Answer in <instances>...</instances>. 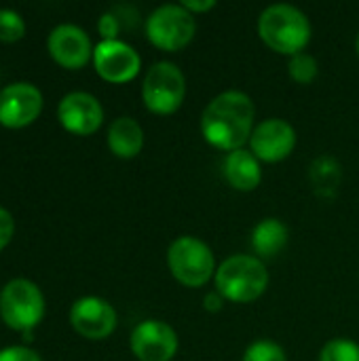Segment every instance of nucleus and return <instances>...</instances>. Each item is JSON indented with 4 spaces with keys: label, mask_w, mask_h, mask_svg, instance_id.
<instances>
[{
    "label": "nucleus",
    "mask_w": 359,
    "mask_h": 361,
    "mask_svg": "<svg viewBox=\"0 0 359 361\" xmlns=\"http://www.w3.org/2000/svg\"><path fill=\"white\" fill-rule=\"evenodd\" d=\"M256 127V106L243 91L229 89L218 93L201 114L203 140L222 150L233 152L243 148Z\"/></svg>",
    "instance_id": "f257e3e1"
},
{
    "label": "nucleus",
    "mask_w": 359,
    "mask_h": 361,
    "mask_svg": "<svg viewBox=\"0 0 359 361\" xmlns=\"http://www.w3.org/2000/svg\"><path fill=\"white\" fill-rule=\"evenodd\" d=\"M258 36L271 51L292 57L307 49L311 40V21L298 6L277 2L260 13Z\"/></svg>",
    "instance_id": "f03ea898"
},
{
    "label": "nucleus",
    "mask_w": 359,
    "mask_h": 361,
    "mask_svg": "<svg viewBox=\"0 0 359 361\" xmlns=\"http://www.w3.org/2000/svg\"><path fill=\"white\" fill-rule=\"evenodd\" d=\"M214 286L226 302L248 305L267 292L269 271L260 258L250 254H235L218 264Z\"/></svg>",
    "instance_id": "7ed1b4c3"
},
{
    "label": "nucleus",
    "mask_w": 359,
    "mask_h": 361,
    "mask_svg": "<svg viewBox=\"0 0 359 361\" xmlns=\"http://www.w3.org/2000/svg\"><path fill=\"white\" fill-rule=\"evenodd\" d=\"M167 269L184 288H203L216 275V256L212 247L193 235L174 239L167 247Z\"/></svg>",
    "instance_id": "20e7f679"
},
{
    "label": "nucleus",
    "mask_w": 359,
    "mask_h": 361,
    "mask_svg": "<svg viewBox=\"0 0 359 361\" xmlns=\"http://www.w3.org/2000/svg\"><path fill=\"white\" fill-rule=\"evenodd\" d=\"M44 311V296L30 279H11L0 292V317L4 326L15 332L34 330L42 322Z\"/></svg>",
    "instance_id": "39448f33"
},
{
    "label": "nucleus",
    "mask_w": 359,
    "mask_h": 361,
    "mask_svg": "<svg viewBox=\"0 0 359 361\" xmlns=\"http://www.w3.org/2000/svg\"><path fill=\"white\" fill-rule=\"evenodd\" d=\"M186 97L184 72L171 61H157L148 68L142 80V102L159 116H169L180 110Z\"/></svg>",
    "instance_id": "423d86ee"
},
{
    "label": "nucleus",
    "mask_w": 359,
    "mask_h": 361,
    "mask_svg": "<svg viewBox=\"0 0 359 361\" xmlns=\"http://www.w3.org/2000/svg\"><path fill=\"white\" fill-rule=\"evenodd\" d=\"M197 34L195 15L182 4H161L146 19V36L161 51L176 53L193 42Z\"/></svg>",
    "instance_id": "0eeeda50"
},
{
    "label": "nucleus",
    "mask_w": 359,
    "mask_h": 361,
    "mask_svg": "<svg viewBox=\"0 0 359 361\" xmlns=\"http://www.w3.org/2000/svg\"><path fill=\"white\" fill-rule=\"evenodd\" d=\"M93 66L104 80L112 85H123L138 76L142 68V57L131 44L121 38L99 40L93 49Z\"/></svg>",
    "instance_id": "6e6552de"
},
{
    "label": "nucleus",
    "mask_w": 359,
    "mask_h": 361,
    "mask_svg": "<svg viewBox=\"0 0 359 361\" xmlns=\"http://www.w3.org/2000/svg\"><path fill=\"white\" fill-rule=\"evenodd\" d=\"M42 93L36 85L17 80L0 89V125L21 129L32 125L42 112Z\"/></svg>",
    "instance_id": "1a4fd4ad"
},
{
    "label": "nucleus",
    "mask_w": 359,
    "mask_h": 361,
    "mask_svg": "<svg viewBox=\"0 0 359 361\" xmlns=\"http://www.w3.org/2000/svg\"><path fill=\"white\" fill-rule=\"evenodd\" d=\"M131 353L140 361H171L180 349L176 330L161 319H144L129 338Z\"/></svg>",
    "instance_id": "9d476101"
},
{
    "label": "nucleus",
    "mask_w": 359,
    "mask_h": 361,
    "mask_svg": "<svg viewBox=\"0 0 359 361\" xmlns=\"http://www.w3.org/2000/svg\"><path fill=\"white\" fill-rule=\"evenodd\" d=\"M248 146L260 163H279L294 152L296 129L284 118H264L256 123Z\"/></svg>",
    "instance_id": "9b49d317"
},
{
    "label": "nucleus",
    "mask_w": 359,
    "mask_h": 361,
    "mask_svg": "<svg viewBox=\"0 0 359 361\" xmlns=\"http://www.w3.org/2000/svg\"><path fill=\"white\" fill-rule=\"evenodd\" d=\"M114 307L99 296H83L70 307V326L87 341H106L116 330Z\"/></svg>",
    "instance_id": "f8f14e48"
},
{
    "label": "nucleus",
    "mask_w": 359,
    "mask_h": 361,
    "mask_svg": "<svg viewBox=\"0 0 359 361\" xmlns=\"http://www.w3.org/2000/svg\"><path fill=\"white\" fill-rule=\"evenodd\" d=\"M51 57L66 70H80L93 59V44L89 34L74 23H59L47 38Z\"/></svg>",
    "instance_id": "ddd939ff"
},
{
    "label": "nucleus",
    "mask_w": 359,
    "mask_h": 361,
    "mask_svg": "<svg viewBox=\"0 0 359 361\" xmlns=\"http://www.w3.org/2000/svg\"><path fill=\"white\" fill-rule=\"evenodd\" d=\"M57 118L66 131L74 135H91L104 123V108L95 95L87 91H72L61 97Z\"/></svg>",
    "instance_id": "4468645a"
},
{
    "label": "nucleus",
    "mask_w": 359,
    "mask_h": 361,
    "mask_svg": "<svg viewBox=\"0 0 359 361\" xmlns=\"http://www.w3.org/2000/svg\"><path fill=\"white\" fill-rule=\"evenodd\" d=\"M222 173L229 186L239 192H252L262 182L260 161L250 152V148H239L229 152L222 163Z\"/></svg>",
    "instance_id": "2eb2a0df"
},
{
    "label": "nucleus",
    "mask_w": 359,
    "mask_h": 361,
    "mask_svg": "<svg viewBox=\"0 0 359 361\" xmlns=\"http://www.w3.org/2000/svg\"><path fill=\"white\" fill-rule=\"evenodd\" d=\"M108 148L118 159H135L144 148V129L131 116H118L108 127Z\"/></svg>",
    "instance_id": "dca6fc26"
},
{
    "label": "nucleus",
    "mask_w": 359,
    "mask_h": 361,
    "mask_svg": "<svg viewBox=\"0 0 359 361\" xmlns=\"http://www.w3.org/2000/svg\"><path fill=\"white\" fill-rule=\"evenodd\" d=\"M290 241V231L279 218H262L252 231V250L256 258L271 260L277 258Z\"/></svg>",
    "instance_id": "f3484780"
},
{
    "label": "nucleus",
    "mask_w": 359,
    "mask_h": 361,
    "mask_svg": "<svg viewBox=\"0 0 359 361\" xmlns=\"http://www.w3.org/2000/svg\"><path fill=\"white\" fill-rule=\"evenodd\" d=\"M311 182L324 197H332L341 182V165L330 157H320L311 165Z\"/></svg>",
    "instance_id": "a211bd4d"
},
{
    "label": "nucleus",
    "mask_w": 359,
    "mask_h": 361,
    "mask_svg": "<svg viewBox=\"0 0 359 361\" xmlns=\"http://www.w3.org/2000/svg\"><path fill=\"white\" fill-rule=\"evenodd\" d=\"M288 74L298 85H311L320 74V63L311 53L303 51L288 59Z\"/></svg>",
    "instance_id": "6ab92c4d"
},
{
    "label": "nucleus",
    "mask_w": 359,
    "mask_h": 361,
    "mask_svg": "<svg viewBox=\"0 0 359 361\" xmlns=\"http://www.w3.org/2000/svg\"><path fill=\"white\" fill-rule=\"evenodd\" d=\"M317 361H359V345L351 338H332L322 347Z\"/></svg>",
    "instance_id": "aec40b11"
},
{
    "label": "nucleus",
    "mask_w": 359,
    "mask_h": 361,
    "mask_svg": "<svg viewBox=\"0 0 359 361\" xmlns=\"http://www.w3.org/2000/svg\"><path fill=\"white\" fill-rule=\"evenodd\" d=\"M241 361H288V355H286L284 347L277 345L275 341L260 338V341H254L245 349Z\"/></svg>",
    "instance_id": "412c9836"
},
{
    "label": "nucleus",
    "mask_w": 359,
    "mask_h": 361,
    "mask_svg": "<svg viewBox=\"0 0 359 361\" xmlns=\"http://www.w3.org/2000/svg\"><path fill=\"white\" fill-rule=\"evenodd\" d=\"M25 34V21L15 8H0V40L17 42Z\"/></svg>",
    "instance_id": "4be33fe9"
},
{
    "label": "nucleus",
    "mask_w": 359,
    "mask_h": 361,
    "mask_svg": "<svg viewBox=\"0 0 359 361\" xmlns=\"http://www.w3.org/2000/svg\"><path fill=\"white\" fill-rule=\"evenodd\" d=\"M97 32H99L102 40H118L121 21H118L116 13H112V11L102 13V17L97 19Z\"/></svg>",
    "instance_id": "5701e85b"
},
{
    "label": "nucleus",
    "mask_w": 359,
    "mask_h": 361,
    "mask_svg": "<svg viewBox=\"0 0 359 361\" xmlns=\"http://www.w3.org/2000/svg\"><path fill=\"white\" fill-rule=\"evenodd\" d=\"M0 361H42L40 355L30 349V347H21V345H13V347H4L0 349Z\"/></svg>",
    "instance_id": "b1692460"
},
{
    "label": "nucleus",
    "mask_w": 359,
    "mask_h": 361,
    "mask_svg": "<svg viewBox=\"0 0 359 361\" xmlns=\"http://www.w3.org/2000/svg\"><path fill=\"white\" fill-rule=\"evenodd\" d=\"M15 235V220H13V214L4 207H0V252L11 243Z\"/></svg>",
    "instance_id": "393cba45"
},
{
    "label": "nucleus",
    "mask_w": 359,
    "mask_h": 361,
    "mask_svg": "<svg viewBox=\"0 0 359 361\" xmlns=\"http://www.w3.org/2000/svg\"><path fill=\"white\" fill-rule=\"evenodd\" d=\"M224 298H222V294L220 292H216V290H212V292H207L205 296H203V309L207 311V313H220L222 309H224Z\"/></svg>",
    "instance_id": "a878e982"
},
{
    "label": "nucleus",
    "mask_w": 359,
    "mask_h": 361,
    "mask_svg": "<svg viewBox=\"0 0 359 361\" xmlns=\"http://www.w3.org/2000/svg\"><path fill=\"white\" fill-rule=\"evenodd\" d=\"M188 13L193 15H201V13H207L216 6V0H182L180 2Z\"/></svg>",
    "instance_id": "bb28decb"
},
{
    "label": "nucleus",
    "mask_w": 359,
    "mask_h": 361,
    "mask_svg": "<svg viewBox=\"0 0 359 361\" xmlns=\"http://www.w3.org/2000/svg\"><path fill=\"white\" fill-rule=\"evenodd\" d=\"M355 51H358V55H359V34H358V38H355Z\"/></svg>",
    "instance_id": "cd10ccee"
}]
</instances>
